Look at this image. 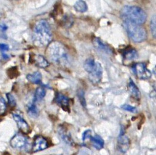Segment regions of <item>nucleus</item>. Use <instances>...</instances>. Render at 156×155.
Listing matches in <instances>:
<instances>
[{"label": "nucleus", "instance_id": "nucleus-1", "mask_svg": "<svg viewBox=\"0 0 156 155\" xmlns=\"http://www.w3.org/2000/svg\"><path fill=\"white\" fill-rule=\"evenodd\" d=\"M120 17L124 22H129L136 25L144 24L147 19L146 12L136 5H125L120 11Z\"/></svg>", "mask_w": 156, "mask_h": 155}, {"label": "nucleus", "instance_id": "nucleus-2", "mask_svg": "<svg viewBox=\"0 0 156 155\" xmlns=\"http://www.w3.org/2000/svg\"><path fill=\"white\" fill-rule=\"evenodd\" d=\"M52 39V34L49 23L45 20L38 21L34 28L33 40L36 45L48 46L51 43Z\"/></svg>", "mask_w": 156, "mask_h": 155}, {"label": "nucleus", "instance_id": "nucleus-3", "mask_svg": "<svg viewBox=\"0 0 156 155\" xmlns=\"http://www.w3.org/2000/svg\"><path fill=\"white\" fill-rule=\"evenodd\" d=\"M47 55L53 62L61 65L67 64L69 61V54L66 47L60 42L54 41L49 44Z\"/></svg>", "mask_w": 156, "mask_h": 155}, {"label": "nucleus", "instance_id": "nucleus-4", "mask_svg": "<svg viewBox=\"0 0 156 155\" xmlns=\"http://www.w3.org/2000/svg\"><path fill=\"white\" fill-rule=\"evenodd\" d=\"M83 68L88 74L89 79L93 84H98L101 80L103 67L99 62L93 58H88L84 63Z\"/></svg>", "mask_w": 156, "mask_h": 155}, {"label": "nucleus", "instance_id": "nucleus-5", "mask_svg": "<svg viewBox=\"0 0 156 155\" xmlns=\"http://www.w3.org/2000/svg\"><path fill=\"white\" fill-rule=\"evenodd\" d=\"M123 27L129 38L135 42L141 43L147 38L146 30L140 25L129 22H124Z\"/></svg>", "mask_w": 156, "mask_h": 155}, {"label": "nucleus", "instance_id": "nucleus-6", "mask_svg": "<svg viewBox=\"0 0 156 155\" xmlns=\"http://www.w3.org/2000/svg\"><path fill=\"white\" fill-rule=\"evenodd\" d=\"M132 70L137 77L140 79H148L151 77V72L144 63H137L132 66Z\"/></svg>", "mask_w": 156, "mask_h": 155}, {"label": "nucleus", "instance_id": "nucleus-7", "mask_svg": "<svg viewBox=\"0 0 156 155\" xmlns=\"http://www.w3.org/2000/svg\"><path fill=\"white\" fill-rule=\"evenodd\" d=\"M48 146L49 144L47 139L42 136L37 135L34 138L32 150L33 152L35 153L46 149Z\"/></svg>", "mask_w": 156, "mask_h": 155}, {"label": "nucleus", "instance_id": "nucleus-8", "mask_svg": "<svg viewBox=\"0 0 156 155\" xmlns=\"http://www.w3.org/2000/svg\"><path fill=\"white\" fill-rule=\"evenodd\" d=\"M26 138L20 134H17L14 136L10 141V146L16 149H22L27 145Z\"/></svg>", "mask_w": 156, "mask_h": 155}, {"label": "nucleus", "instance_id": "nucleus-9", "mask_svg": "<svg viewBox=\"0 0 156 155\" xmlns=\"http://www.w3.org/2000/svg\"><path fill=\"white\" fill-rule=\"evenodd\" d=\"M130 141L129 138L124 135H120L118 138L117 148L118 150L122 153H126L130 147Z\"/></svg>", "mask_w": 156, "mask_h": 155}, {"label": "nucleus", "instance_id": "nucleus-10", "mask_svg": "<svg viewBox=\"0 0 156 155\" xmlns=\"http://www.w3.org/2000/svg\"><path fill=\"white\" fill-rule=\"evenodd\" d=\"M54 101L64 110L67 111L69 110V105H70V99L69 97H67L64 95L57 92L55 95Z\"/></svg>", "mask_w": 156, "mask_h": 155}, {"label": "nucleus", "instance_id": "nucleus-11", "mask_svg": "<svg viewBox=\"0 0 156 155\" xmlns=\"http://www.w3.org/2000/svg\"><path fill=\"white\" fill-rule=\"evenodd\" d=\"M93 43L94 47L98 49V50L101 51L108 54H111L113 53V51L111 48L108 45L103 41L101 39L96 38L95 39H93Z\"/></svg>", "mask_w": 156, "mask_h": 155}, {"label": "nucleus", "instance_id": "nucleus-12", "mask_svg": "<svg viewBox=\"0 0 156 155\" xmlns=\"http://www.w3.org/2000/svg\"><path fill=\"white\" fill-rule=\"evenodd\" d=\"M13 117L14 120L16 121L19 129L25 134H28L30 132V126L27 121L22 117L17 114H13Z\"/></svg>", "mask_w": 156, "mask_h": 155}, {"label": "nucleus", "instance_id": "nucleus-13", "mask_svg": "<svg viewBox=\"0 0 156 155\" xmlns=\"http://www.w3.org/2000/svg\"><path fill=\"white\" fill-rule=\"evenodd\" d=\"M30 61L31 63H34L40 68H45L49 65L48 61L41 55H36L34 54L30 57Z\"/></svg>", "mask_w": 156, "mask_h": 155}, {"label": "nucleus", "instance_id": "nucleus-14", "mask_svg": "<svg viewBox=\"0 0 156 155\" xmlns=\"http://www.w3.org/2000/svg\"><path fill=\"white\" fill-rule=\"evenodd\" d=\"M123 57L126 60H133L138 58V53L136 50L132 46H127L122 52Z\"/></svg>", "mask_w": 156, "mask_h": 155}, {"label": "nucleus", "instance_id": "nucleus-15", "mask_svg": "<svg viewBox=\"0 0 156 155\" xmlns=\"http://www.w3.org/2000/svg\"><path fill=\"white\" fill-rule=\"evenodd\" d=\"M129 89L131 93V95L136 100H139L141 97V94L139 89L135 84L132 79H130L129 83Z\"/></svg>", "mask_w": 156, "mask_h": 155}, {"label": "nucleus", "instance_id": "nucleus-16", "mask_svg": "<svg viewBox=\"0 0 156 155\" xmlns=\"http://www.w3.org/2000/svg\"><path fill=\"white\" fill-rule=\"evenodd\" d=\"M90 140L93 146L97 150H101L103 147L105 142L100 136L98 135L93 136H91L90 138Z\"/></svg>", "mask_w": 156, "mask_h": 155}, {"label": "nucleus", "instance_id": "nucleus-17", "mask_svg": "<svg viewBox=\"0 0 156 155\" xmlns=\"http://www.w3.org/2000/svg\"><path fill=\"white\" fill-rule=\"evenodd\" d=\"M27 79L30 82L35 84H40L42 79L41 74L39 71H36L32 74H28L27 76Z\"/></svg>", "mask_w": 156, "mask_h": 155}, {"label": "nucleus", "instance_id": "nucleus-18", "mask_svg": "<svg viewBox=\"0 0 156 155\" xmlns=\"http://www.w3.org/2000/svg\"><path fill=\"white\" fill-rule=\"evenodd\" d=\"M27 113L31 118H36L39 116V110L35 105L34 103L30 105L27 108Z\"/></svg>", "mask_w": 156, "mask_h": 155}, {"label": "nucleus", "instance_id": "nucleus-19", "mask_svg": "<svg viewBox=\"0 0 156 155\" xmlns=\"http://www.w3.org/2000/svg\"><path fill=\"white\" fill-rule=\"evenodd\" d=\"M74 8L78 12L84 13L88 10V5L84 1H78L75 2Z\"/></svg>", "mask_w": 156, "mask_h": 155}, {"label": "nucleus", "instance_id": "nucleus-20", "mask_svg": "<svg viewBox=\"0 0 156 155\" xmlns=\"http://www.w3.org/2000/svg\"><path fill=\"white\" fill-rule=\"evenodd\" d=\"M46 95V90L44 88L42 87H40L37 88L36 90L35 94H34V102H37L40 100H41Z\"/></svg>", "mask_w": 156, "mask_h": 155}, {"label": "nucleus", "instance_id": "nucleus-21", "mask_svg": "<svg viewBox=\"0 0 156 155\" xmlns=\"http://www.w3.org/2000/svg\"><path fill=\"white\" fill-rule=\"evenodd\" d=\"M77 96H78V99L79 100V102L80 104L83 106V107L85 108L87 106V103H86V100L85 98V93L83 90L79 89L78 90L77 92Z\"/></svg>", "mask_w": 156, "mask_h": 155}, {"label": "nucleus", "instance_id": "nucleus-22", "mask_svg": "<svg viewBox=\"0 0 156 155\" xmlns=\"http://www.w3.org/2000/svg\"><path fill=\"white\" fill-rule=\"evenodd\" d=\"M7 110V104L4 99L0 96V116L3 115Z\"/></svg>", "mask_w": 156, "mask_h": 155}, {"label": "nucleus", "instance_id": "nucleus-23", "mask_svg": "<svg viewBox=\"0 0 156 155\" xmlns=\"http://www.w3.org/2000/svg\"><path fill=\"white\" fill-rule=\"evenodd\" d=\"M156 16L154 15L152 17V19L151 20V22H150L151 32L154 38H156Z\"/></svg>", "mask_w": 156, "mask_h": 155}, {"label": "nucleus", "instance_id": "nucleus-24", "mask_svg": "<svg viewBox=\"0 0 156 155\" xmlns=\"http://www.w3.org/2000/svg\"><path fill=\"white\" fill-rule=\"evenodd\" d=\"M121 108L122 110H125V111H129V112H130V113H136L137 111L136 107L130 105H128V104L123 105L121 106Z\"/></svg>", "mask_w": 156, "mask_h": 155}, {"label": "nucleus", "instance_id": "nucleus-25", "mask_svg": "<svg viewBox=\"0 0 156 155\" xmlns=\"http://www.w3.org/2000/svg\"><path fill=\"white\" fill-rule=\"evenodd\" d=\"M7 97L8 99L9 105L10 106H12V107L15 106V105H16V100H15L14 96L10 93H7Z\"/></svg>", "mask_w": 156, "mask_h": 155}, {"label": "nucleus", "instance_id": "nucleus-26", "mask_svg": "<svg viewBox=\"0 0 156 155\" xmlns=\"http://www.w3.org/2000/svg\"><path fill=\"white\" fill-rule=\"evenodd\" d=\"M92 135V132L91 130H87L85 131L83 134H82V140L83 141H85L87 139H90L91 136Z\"/></svg>", "mask_w": 156, "mask_h": 155}, {"label": "nucleus", "instance_id": "nucleus-27", "mask_svg": "<svg viewBox=\"0 0 156 155\" xmlns=\"http://www.w3.org/2000/svg\"><path fill=\"white\" fill-rule=\"evenodd\" d=\"M9 49V45L4 43H0V51L2 52V54H4V52L8 51Z\"/></svg>", "mask_w": 156, "mask_h": 155}, {"label": "nucleus", "instance_id": "nucleus-28", "mask_svg": "<svg viewBox=\"0 0 156 155\" xmlns=\"http://www.w3.org/2000/svg\"><path fill=\"white\" fill-rule=\"evenodd\" d=\"M0 17H1V13H0Z\"/></svg>", "mask_w": 156, "mask_h": 155}]
</instances>
